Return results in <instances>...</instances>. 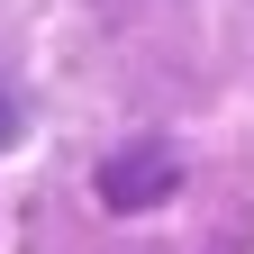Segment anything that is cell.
I'll return each instance as SVG.
<instances>
[{"label": "cell", "mask_w": 254, "mask_h": 254, "mask_svg": "<svg viewBox=\"0 0 254 254\" xmlns=\"http://www.w3.org/2000/svg\"><path fill=\"white\" fill-rule=\"evenodd\" d=\"M9 136H18V109H9V100H0V145H9Z\"/></svg>", "instance_id": "1"}]
</instances>
